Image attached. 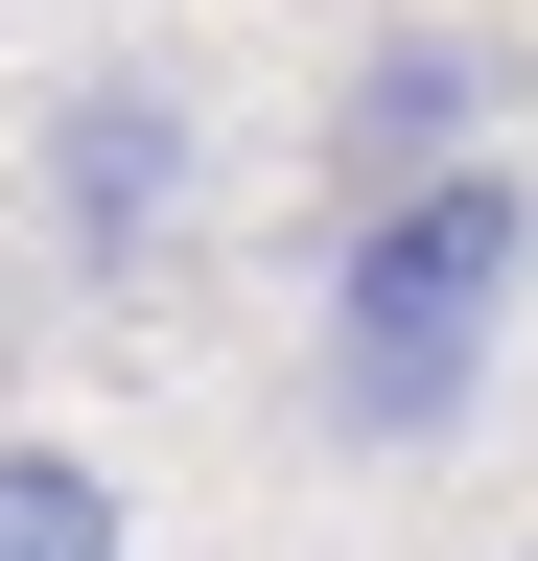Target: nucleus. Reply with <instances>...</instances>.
I'll use <instances>...</instances> for the list:
<instances>
[{
	"label": "nucleus",
	"mask_w": 538,
	"mask_h": 561,
	"mask_svg": "<svg viewBox=\"0 0 538 561\" xmlns=\"http://www.w3.org/2000/svg\"><path fill=\"white\" fill-rule=\"evenodd\" d=\"M515 280H538V164L468 140V164H398V187H328V328H305V421L328 445H445L515 351Z\"/></svg>",
	"instance_id": "nucleus-1"
},
{
	"label": "nucleus",
	"mask_w": 538,
	"mask_h": 561,
	"mask_svg": "<svg viewBox=\"0 0 538 561\" xmlns=\"http://www.w3.org/2000/svg\"><path fill=\"white\" fill-rule=\"evenodd\" d=\"M187 187H211V140H187V70H71V94L24 117V210L71 280H141L187 234Z\"/></svg>",
	"instance_id": "nucleus-2"
},
{
	"label": "nucleus",
	"mask_w": 538,
	"mask_h": 561,
	"mask_svg": "<svg viewBox=\"0 0 538 561\" xmlns=\"http://www.w3.org/2000/svg\"><path fill=\"white\" fill-rule=\"evenodd\" d=\"M468 140H515V24H375L352 94H328V187L468 164Z\"/></svg>",
	"instance_id": "nucleus-3"
},
{
	"label": "nucleus",
	"mask_w": 538,
	"mask_h": 561,
	"mask_svg": "<svg viewBox=\"0 0 538 561\" xmlns=\"http://www.w3.org/2000/svg\"><path fill=\"white\" fill-rule=\"evenodd\" d=\"M0 561H141V491L94 445H0Z\"/></svg>",
	"instance_id": "nucleus-4"
},
{
	"label": "nucleus",
	"mask_w": 538,
	"mask_h": 561,
	"mask_svg": "<svg viewBox=\"0 0 538 561\" xmlns=\"http://www.w3.org/2000/svg\"><path fill=\"white\" fill-rule=\"evenodd\" d=\"M515 561H538V538H515Z\"/></svg>",
	"instance_id": "nucleus-5"
}]
</instances>
